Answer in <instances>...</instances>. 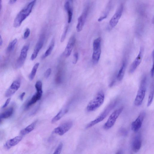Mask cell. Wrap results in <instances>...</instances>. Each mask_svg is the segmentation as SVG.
Returning a JSON list of instances; mask_svg holds the SVG:
<instances>
[{"label": "cell", "instance_id": "20", "mask_svg": "<svg viewBox=\"0 0 154 154\" xmlns=\"http://www.w3.org/2000/svg\"><path fill=\"white\" fill-rule=\"evenodd\" d=\"M36 122V121L33 122L26 128L22 130L20 132L21 134L22 135H25L32 131L34 129Z\"/></svg>", "mask_w": 154, "mask_h": 154}, {"label": "cell", "instance_id": "40", "mask_svg": "<svg viewBox=\"0 0 154 154\" xmlns=\"http://www.w3.org/2000/svg\"><path fill=\"white\" fill-rule=\"evenodd\" d=\"M16 1H9V3L10 4L12 5L14 4Z\"/></svg>", "mask_w": 154, "mask_h": 154}, {"label": "cell", "instance_id": "31", "mask_svg": "<svg viewBox=\"0 0 154 154\" xmlns=\"http://www.w3.org/2000/svg\"><path fill=\"white\" fill-rule=\"evenodd\" d=\"M78 52H76L73 54V63L75 64L78 62Z\"/></svg>", "mask_w": 154, "mask_h": 154}, {"label": "cell", "instance_id": "35", "mask_svg": "<svg viewBox=\"0 0 154 154\" xmlns=\"http://www.w3.org/2000/svg\"><path fill=\"white\" fill-rule=\"evenodd\" d=\"M25 92H23L20 95V99L21 101H23L24 99V96L25 94Z\"/></svg>", "mask_w": 154, "mask_h": 154}, {"label": "cell", "instance_id": "38", "mask_svg": "<svg viewBox=\"0 0 154 154\" xmlns=\"http://www.w3.org/2000/svg\"><path fill=\"white\" fill-rule=\"evenodd\" d=\"M121 133L122 134H124L125 135V134H126L127 132L125 130L123 129L121 130Z\"/></svg>", "mask_w": 154, "mask_h": 154}, {"label": "cell", "instance_id": "23", "mask_svg": "<svg viewBox=\"0 0 154 154\" xmlns=\"http://www.w3.org/2000/svg\"><path fill=\"white\" fill-rule=\"evenodd\" d=\"M13 111V109L11 108L5 112L0 114V119H6L10 117L12 115Z\"/></svg>", "mask_w": 154, "mask_h": 154}, {"label": "cell", "instance_id": "21", "mask_svg": "<svg viewBox=\"0 0 154 154\" xmlns=\"http://www.w3.org/2000/svg\"><path fill=\"white\" fill-rule=\"evenodd\" d=\"M126 68V64L124 62L119 70L117 76V79L119 81H121L123 79L125 75Z\"/></svg>", "mask_w": 154, "mask_h": 154}, {"label": "cell", "instance_id": "25", "mask_svg": "<svg viewBox=\"0 0 154 154\" xmlns=\"http://www.w3.org/2000/svg\"><path fill=\"white\" fill-rule=\"evenodd\" d=\"M17 42V39L15 38L9 43L7 49V51L8 53L11 52L14 50Z\"/></svg>", "mask_w": 154, "mask_h": 154}, {"label": "cell", "instance_id": "36", "mask_svg": "<svg viewBox=\"0 0 154 154\" xmlns=\"http://www.w3.org/2000/svg\"><path fill=\"white\" fill-rule=\"evenodd\" d=\"M150 72L151 76V77L153 78V77L154 76V68L153 65L151 69Z\"/></svg>", "mask_w": 154, "mask_h": 154}, {"label": "cell", "instance_id": "41", "mask_svg": "<svg viewBox=\"0 0 154 154\" xmlns=\"http://www.w3.org/2000/svg\"><path fill=\"white\" fill-rule=\"evenodd\" d=\"M2 7V1L0 0V12H1Z\"/></svg>", "mask_w": 154, "mask_h": 154}, {"label": "cell", "instance_id": "22", "mask_svg": "<svg viewBox=\"0 0 154 154\" xmlns=\"http://www.w3.org/2000/svg\"><path fill=\"white\" fill-rule=\"evenodd\" d=\"M54 38H53L48 49L42 56V59H45L46 57L51 54L54 48Z\"/></svg>", "mask_w": 154, "mask_h": 154}, {"label": "cell", "instance_id": "14", "mask_svg": "<svg viewBox=\"0 0 154 154\" xmlns=\"http://www.w3.org/2000/svg\"><path fill=\"white\" fill-rule=\"evenodd\" d=\"M142 140L141 134H138L133 139L131 145L133 151L135 153L138 152L141 148Z\"/></svg>", "mask_w": 154, "mask_h": 154}, {"label": "cell", "instance_id": "5", "mask_svg": "<svg viewBox=\"0 0 154 154\" xmlns=\"http://www.w3.org/2000/svg\"><path fill=\"white\" fill-rule=\"evenodd\" d=\"M101 38L99 37L95 39L93 43V53L92 60L94 64H97L99 61L101 54Z\"/></svg>", "mask_w": 154, "mask_h": 154}, {"label": "cell", "instance_id": "19", "mask_svg": "<svg viewBox=\"0 0 154 154\" xmlns=\"http://www.w3.org/2000/svg\"><path fill=\"white\" fill-rule=\"evenodd\" d=\"M68 111V109L66 108L61 110L52 119V123H54L60 120L67 113Z\"/></svg>", "mask_w": 154, "mask_h": 154}, {"label": "cell", "instance_id": "3", "mask_svg": "<svg viewBox=\"0 0 154 154\" xmlns=\"http://www.w3.org/2000/svg\"><path fill=\"white\" fill-rule=\"evenodd\" d=\"M105 99V95L104 92L102 91L99 92L88 104L87 107V111L92 112L97 110L103 104Z\"/></svg>", "mask_w": 154, "mask_h": 154}, {"label": "cell", "instance_id": "28", "mask_svg": "<svg viewBox=\"0 0 154 154\" xmlns=\"http://www.w3.org/2000/svg\"><path fill=\"white\" fill-rule=\"evenodd\" d=\"M35 87L37 92L43 91L42 83L41 81H38L36 82L35 85Z\"/></svg>", "mask_w": 154, "mask_h": 154}, {"label": "cell", "instance_id": "37", "mask_svg": "<svg viewBox=\"0 0 154 154\" xmlns=\"http://www.w3.org/2000/svg\"><path fill=\"white\" fill-rule=\"evenodd\" d=\"M107 17V15H105L104 16L102 17H100V18L98 19V21L99 22H101L102 21L103 19Z\"/></svg>", "mask_w": 154, "mask_h": 154}, {"label": "cell", "instance_id": "43", "mask_svg": "<svg viewBox=\"0 0 154 154\" xmlns=\"http://www.w3.org/2000/svg\"><path fill=\"white\" fill-rule=\"evenodd\" d=\"M2 121L1 119H0V123H1Z\"/></svg>", "mask_w": 154, "mask_h": 154}, {"label": "cell", "instance_id": "30", "mask_svg": "<svg viewBox=\"0 0 154 154\" xmlns=\"http://www.w3.org/2000/svg\"><path fill=\"white\" fill-rule=\"evenodd\" d=\"M68 29V26H66L64 30V32L62 35L61 39V43L63 42L65 39L67 33Z\"/></svg>", "mask_w": 154, "mask_h": 154}, {"label": "cell", "instance_id": "24", "mask_svg": "<svg viewBox=\"0 0 154 154\" xmlns=\"http://www.w3.org/2000/svg\"><path fill=\"white\" fill-rule=\"evenodd\" d=\"M39 65V63H37L33 67L31 72L29 75V79L30 81H32L34 79Z\"/></svg>", "mask_w": 154, "mask_h": 154}, {"label": "cell", "instance_id": "6", "mask_svg": "<svg viewBox=\"0 0 154 154\" xmlns=\"http://www.w3.org/2000/svg\"><path fill=\"white\" fill-rule=\"evenodd\" d=\"M123 109V107H121L115 110L111 114L104 126L103 128L105 129H109L113 126L119 116L122 113Z\"/></svg>", "mask_w": 154, "mask_h": 154}, {"label": "cell", "instance_id": "27", "mask_svg": "<svg viewBox=\"0 0 154 154\" xmlns=\"http://www.w3.org/2000/svg\"><path fill=\"white\" fill-rule=\"evenodd\" d=\"M154 94V90L153 89L150 92L147 104V107L150 106L152 104Z\"/></svg>", "mask_w": 154, "mask_h": 154}, {"label": "cell", "instance_id": "9", "mask_svg": "<svg viewBox=\"0 0 154 154\" xmlns=\"http://www.w3.org/2000/svg\"><path fill=\"white\" fill-rule=\"evenodd\" d=\"M145 114L144 112H142L137 119L133 121L131 125V129L134 132H137L142 125Z\"/></svg>", "mask_w": 154, "mask_h": 154}, {"label": "cell", "instance_id": "32", "mask_svg": "<svg viewBox=\"0 0 154 154\" xmlns=\"http://www.w3.org/2000/svg\"><path fill=\"white\" fill-rule=\"evenodd\" d=\"M31 31L30 29L27 28L26 29L23 38L24 39H26L29 36L30 34Z\"/></svg>", "mask_w": 154, "mask_h": 154}, {"label": "cell", "instance_id": "33", "mask_svg": "<svg viewBox=\"0 0 154 154\" xmlns=\"http://www.w3.org/2000/svg\"><path fill=\"white\" fill-rule=\"evenodd\" d=\"M51 69L49 68L44 73V76L46 78H48L49 76L51 73Z\"/></svg>", "mask_w": 154, "mask_h": 154}, {"label": "cell", "instance_id": "7", "mask_svg": "<svg viewBox=\"0 0 154 154\" xmlns=\"http://www.w3.org/2000/svg\"><path fill=\"white\" fill-rule=\"evenodd\" d=\"M29 46L28 45L24 46L21 51L20 56L17 60L16 67L17 68H20L24 64L26 60Z\"/></svg>", "mask_w": 154, "mask_h": 154}, {"label": "cell", "instance_id": "42", "mask_svg": "<svg viewBox=\"0 0 154 154\" xmlns=\"http://www.w3.org/2000/svg\"><path fill=\"white\" fill-rule=\"evenodd\" d=\"M116 154H122V151L121 150L118 151Z\"/></svg>", "mask_w": 154, "mask_h": 154}, {"label": "cell", "instance_id": "1", "mask_svg": "<svg viewBox=\"0 0 154 154\" xmlns=\"http://www.w3.org/2000/svg\"><path fill=\"white\" fill-rule=\"evenodd\" d=\"M36 3V1H31L18 13L14 22L13 26L15 28H17L21 25L23 22L31 12Z\"/></svg>", "mask_w": 154, "mask_h": 154}, {"label": "cell", "instance_id": "18", "mask_svg": "<svg viewBox=\"0 0 154 154\" xmlns=\"http://www.w3.org/2000/svg\"><path fill=\"white\" fill-rule=\"evenodd\" d=\"M43 92V91L37 92L28 103L26 108H28L30 107L35 103L37 101L39 100L41 98Z\"/></svg>", "mask_w": 154, "mask_h": 154}, {"label": "cell", "instance_id": "4", "mask_svg": "<svg viewBox=\"0 0 154 154\" xmlns=\"http://www.w3.org/2000/svg\"><path fill=\"white\" fill-rule=\"evenodd\" d=\"M146 78L144 76L142 80L137 92L134 104L137 106H139L142 104L145 98L146 90Z\"/></svg>", "mask_w": 154, "mask_h": 154}, {"label": "cell", "instance_id": "8", "mask_svg": "<svg viewBox=\"0 0 154 154\" xmlns=\"http://www.w3.org/2000/svg\"><path fill=\"white\" fill-rule=\"evenodd\" d=\"M73 125V122L71 121L65 122L55 128L54 132L59 135L62 136L70 129Z\"/></svg>", "mask_w": 154, "mask_h": 154}, {"label": "cell", "instance_id": "12", "mask_svg": "<svg viewBox=\"0 0 154 154\" xmlns=\"http://www.w3.org/2000/svg\"><path fill=\"white\" fill-rule=\"evenodd\" d=\"M143 51V49L141 48L138 55L132 62L130 68L129 70L130 73H133L141 63L142 59Z\"/></svg>", "mask_w": 154, "mask_h": 154}, {"label": "cell", "instance_id": "39", "mask_svg": "<svg viewBox=\"0 0 154 154\" xmlns=\"http://www.w3.org/2000/svg\"><path fill=\"white\" fill-rule=\"evenodd\" d=\"M3 43V41L2 40V38L1 35H0V46H1Z\"/></svg>", "mask_w": 154, "mask_h": 154}, {"label": "cell", "instance_id": "13", "mask_svg": "<svg viewBox=\"0 0 154 154\" xmlns=\"http://www.w3.org/2000/svg\"><path fill=\"white\" fill-rule=\"evenodd\" d=\"M88 8L86 9L78 19V23L76 27L77 31L78 32H80L82 30L85 25L88 15Z\"/></svg>", "mask_w": 154, "mask_h": 154}, {"label": "cell", "instance_id": "29", "mask_svg": "<svg viewBox=\"0 0 154 154\" xmlns=\"http://www.w3.org/2000/svg\"><path fill=\"white\" fill-rule=\"evenodd\" d=\"M63 147V143H61L58 146L53 154H60L62 152Z\"/></svg>", "mask_w": 154, "mask_h": 154}, {"label": "cell", "instance_id": "16", "mask_svg": "<svg viewBox=\"0 0 154 154\" xmlns=\"http://www.w3.org/2000/svg\"><path fill=\"white\" fill-rule=\"evenodd\" d=\"M76 42V38L73 36L70 38L64 53L66 57H69L71 54Z\"/></svg>", "mask_w": 154, "mask_h": 154}, {"label": "cell", "instance_id": "15", "mask_svg": "<svg viewBox=\"0 0 154 154\" xmlns=\"http://www.w3.org/2000/svg\"><path fill=\"white\" fill-rule=\"evenodd\" d=\"M20 82L19 81L16 80L14 81L7 91L5 93L6 97H11L20 88Z\"/></svg>", "mask_w": 154, "mask_h": 154}, {"label": "cell", "instance_id": "10", "mask_svg": "<svg viewBox=\"0 0 154 154\" xmlns=\"http://www.w3.org/2000/svg\"><path fill=\"white\" fill-rule=\"evenodd\" d=\"M45 39L44 35H41L36 45L33 52L31 55V60L33 61L36 58L38 52H39L44 45Z\"/></svg>", "mask_w": 154, "mask_h": 154}, {"label": "cell", "instance_id": "2", "mask_svg": "<svg viewBox=\"0 0 154 154\" xmlns=\"http://www.w3.org/2000/svg\"><path fill=\"white\" fill-rule=\"evenodd\" d=\"M118 102V100H116L111 102L99 116L87 125L86 128H90L104 120L112 109L117 105Z\"/></svg>", "mask_w": 154, "mask_h": 154}, {"label": "cell", "instance_id": "11", "mask_svg": "<svg viewBox=\"0 0 154 154\" xmlns=\"http://www.w3.org/2000/svg\"><path fill=\"white\" fill-rule=\"evenodd\" d=\"M123 8V5H121L111 19L109 22V24L110 26L112 28H113L116 26L118 23L122 15Z\"/></svg>", "mask_w": 154, "mask_h": 154}, {"label": "cell", "instance_id": "17", "mask_svg": "<svg viewBox=\"0 0 154 154\" xmlns=\"http://www.w3.org/2000/svg\"><path fill=\"white\" fill-rule=\"evenodd\" d=\"M22 139L21 136H17L8 141L5 144V148L7 149H9L12 147L17 145Z\"/></svg>", "mask_w": 154, "mask_h": 154}, {"label": "cell", "instance_id": "26", "mask_svg": "<svg viewBox=\"0 0 154 154\" xmlns=\"http://www.w3.org/2000/svg\"><path fill=\"white\" fill-rule=\"evenodd\" d=\"M68 14V23L70 24L72 21L73 15V8L72 5L69 8L65 10Z\"/></svg>", "mask_w": 154, "mask_h": 154}, {"label": "cell", "instance_id": "34", "mask_svg": "<svg viewBox=\"0 0 154 154\" xmlns=\"http://www.w3.org/2000/svg\"><path fill=\"white\" fill-rule=\"evenodd\" d=\"M10 100H11L10 98H9L7 100V101H6L5 104L2 107V108H5L6 107L8 106V105L9 104V103L10 102Z\"/></svg>", "mask_w": 154, "mask_h": 154}]
</instances>
